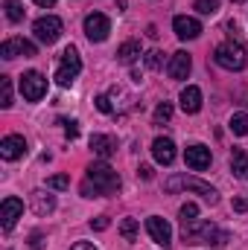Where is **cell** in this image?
<instances>
[{
    "mask_svg": "<svg viewBox=\"0 0 248 250\" xmlns=\"http://www.w3.org/2000/svg\"><path fill=\"white\" fill-rule=\"evenodd\" d=\"M181 239H184V245H213V248H222V245H228L231 236L225 230H219L216 224L193 218V221H181Z\"/></svg>",
    "mask_w": 248,
    "mask_h": 250,
    "instance_id": "obj_1",
    "label": "cell"
},
{
    "mask_svg": "<svg viewBox=\"0 0 248 250\" xmlns=\"http://www.w3.org/2000/svg\"><path fill=\"white\" fill-rule=\"evenodd\" d=\"M213 62L225 70H243L248 64V47L240 41H225L213 50Z\"/></svg>",
    "mask_w": 248,
    "mask_h": 250,
    "instance_id": "obj_2",
    "label": "cell"
},
{
    "mask_svg": "<svg viewBox=\"0 0 248 250\" xmlns=\"http://www.w3.org/2000/svg\"><path fill=\"white\" fill-rule=\"evenodd\" d=\"M88 181L97 187L99 195H114V192L120 189V175H117L105 160H99V163H91V166H88Z\"/></svg>",
    "mask_w": 248,
    "mask_h": 250,
    "instance_id": "obj_3",
    "label": "cell"
},
{
    "mask_svg": "<svg viewBox=\"0 0 248 250\" xmlns=\"http://www.w3.org/2000/svg\"><path fill=\"white\" fill-rule=\"evenodd\" d=\"M167 192H178V189H187V192H196V195H201L207 204H216L219 201V192L210 187V184H204V181H198V178H190V175H173L167 184H164Z\"/></svg>",
    "mask_w": 248,
    "mask_h": 250,
    "instance_id": "obj_4",
    "label": "cell"
},
{
    "mask_svg": "<svg viewBox=\"0 0 248 250\" xmlns=\"http://www.w3.org/2000/svg\"><path fill=\"white\" fill-rule=\"evenodd\" d=\"M82 73V59H79V50L76 47H67L62 53V62L56 67V82L62 84V87H70L73 82H76V76Z\"/></svg>",
    "mask_w": 248,
    "mask_h": 250,
    "instance_id": "obj_5",
    "label": "cell"
},
{
    "mask_svg": "<svg viewBox=\"0 0 248 250\" xmlns=\"http://www.w3.org/2000/svg\"><path fill=\"white\" fill-rule=\"evenodd\" d=\"M62 29H64V23L56 15H44V18H38V21L32 23V32H35V38H38L41 44H56V41L62 38Z\"/></svg>",
    "mask_w": 248,
    "mask_h": 250,
    "instance_id": "obj_6",
    "label": "cell"
},
{
    "mask_svg": "<svg viewBox=\"0 0 248 250\" xmlns=\"http://www.w3.org/2000/svg\"><path fill=\"white\" fill-rule=\"evenodd\" d=\"M21 93L26 102H41L44 93H47V79L38 73V70H29L21 76Z\"/></svg>",
    "mask_w": 248,
    "mask_h": 250,
    "instance_id": "obj_7",
    "label": "cell"
},
{
    "mask_svg": "<svg viewBox=\"0 0 248 250\" xmlns=\"http://www.w3.org/2000/svg\"><path fill=\"white\" fill-rule=\"evenodd\" d=\"M108 32H111V21L102 15V12H91L88 18H85V35L91 38V41H105L108 38Z\"/></svg>",
    "mask_w": 248,
    "mask_h": 250,
    "instance_id": "obj_8",
    "label": "cell"
},
{
    "mask_svg": "<svg viewBox=\"0 0 248 250\" xmlns=\"http://www.w3.org/2000/svg\"><path fill=\"white\" fill-rule=\"evenodd\" d=\"M38 50H35V44L32 41H26V38H9V41H3L0 44V56L6 59V62H12V59H18V56H24V59H32Z\"/></svg>",
    "mask_w": 248,
    "mask_h": 250,
    "instance_id": "obj_9",
    "label": "cell"
},
{
    "mask_svg": "<svg viewBox=\"0 0 248 250\" xmlns=\"http://www.w3.org/2000/svg\"><path fill=\"white\" fill-rule=\"evenodd\" d=\"M184 160H187V166H190L193 172H204V169L210 166V148L201 146V143H193V146H187Z\"/></svg>",
    "mask_w": 248,
    "mask_h": 250,
    "instance_id": "obj_10",
    "label": "cell"
},
{
    "mask_svg": "<svg viewBox=\"0 0 248 250\" xmlns=\"http://www.w3.org/2000/svg\"><path fill=\"white\" fill-rule=\"evenodd\" d=\"M21 215H24V201L21 198H6L0 204V224H3V230H12Z\"/></svg>",
    "mask_w": 248,
    "mask_h": 250,
    "instance_id": "obj_11",
    "label": "cell"
},
{
    "mask_svg": "<svg viewBox=\"0 0 248 250\" xmlns=\"http://www.w3.org/2000/svg\"><path fill=\"white\" fill-rule=\"evenodd\" d=\"M146 230H149V236H152V242H158L161 248H170V242H173V227L161 218V215H152V218H146Z\"/></svg>",
    "mask_w": 248,
    "mask_h": 250,
    "instance_id": "obj_12",
    "label": "cell"
},
{
    "mask_svg": "<svg viewBox=\"0 0 248 250\" xmlns=\"http://www.w3.org/2000/svg\"><path fill=\"white\" fill-rule=\"evenodd\" d=\"M24 154H26V140H24L21 134L3 137V143H0V157H3V160H18V157H24Z\"/></svg>",
    "mask_w": 248,
    "mask_h": 250,
    "instance_id": "obj_13",
    "label": "cell"
},
{
    "mask_svg": "<svg viewBox=\"0 0 248 250\" xmlns=\"http://www.w3.org/2000/svg\"><path fill=\"white\" fill-rule=\"evenodd\" d=\"M173 29H175V35H178L181 41H193V38L201 35V23H198L196 18H187V15H175Z\"/></svg>",
    "mask_w": 248,
    "mask_h": 250,
    "instance_id": "obj_14",
    "label": "cell"
},
{
    "mask_svg": "<svg viewBox=\"0 0 248 250\" xmlns=\"http://www.w3.org/2000/svg\"><path fill=\"white\" fill-rule=\"evenodd\" d=\"M190 70H193V59H190V53H184V50L173 53V59H170V64H167L170 79H187Z\"/></svg>",
    "mask_w": 248,
    "mask_h": 250,
    "instance_id": "obj_15",
    "label": "cell"
},
{
    "mask_svg": "<svg viewBox=\"0 0 248 250\" xmlns=\"http://www.w3.org/2000/svg\"><path fill=\"white\" fill-rule=\"evenodd\" d=\"M152 157H155L161 166H170V163L175 160V143H173L170 137H158V140L152 143Z\"/></svg>",
    "mask_w": 248,
    "mask_h": 250,
    "instance_id": "obj_16",
    "label": "cell"
},
{
    "mask_svg": "<svg viewBox=\"0 0 248 250\" xmlns=\"http://www.w3.org/2000/svg\"><path fill=\"white\" fill-rule=\"evenodd\" d=\"M91 151H94L97 157L108 160V157L117 151V143H114V137H108V134H94V137H91Z\"/></svg>",
    "mask_w": 248,
    "mask_h": 250,
    "instance_id": "obj_17",
    "label": "cell"
},
{
    "mask_svg": "<svg viewBox=\"0 0 248 250\" xmlns=\"http://www.w3.org/2000/svg\"><path fill=\"white\" fill-rule=\"evenodd\" d=\"M181 111L184 114H198L201 111V90L196 84H187L181 90Z\"/></svg>",
    "mask_w": 248,
    "mask_h": 250,
    "instance_id": "obj_18",
    "label": "cell"
},
{
    "mask_svg": "<svg viewBox=\"0 0 248 250\" xmlns=\"http://www.w3.org/2000/svg\"><path fill=\"white\" fill-rule=\"evenodd\" d=\"M231 172H234V178L248 181V151L246 148H234V154H231Z\"/></svg>",
    "mask_w": 248,
    "mask_h": 250,
    "instance_id": "obj_19",
    "label": "cell"
},
{
    "mask_svg": "<svg viewBox=\"0 0 248 250\" xmlns=\"http://www.w3.org/2000/svg\"><path fill=\"white\" fill-rule=\"evenodd\" d=\"M32 209H35V215H50L56 209V198L47 192H32Z\"/></svg>",
    "mask_w": 248,
    "mask_h": 250,
    "instance_id": "obj_20",
    "label": "cell"
},
{
    "mask_svg": "<svg viewBox=\"0 0 248 250\" xmlns=\"http://www.w3.org/2000/svg\"><path fill=\"white\" fill-rule=\"evenodd\" d=\"M137 56H140V41H125V44H120V50H117V62L120 64H134Z\"/></svg>",
    "mask_w": 248,
    "mask_h": 250,
    "instance_id": "obj_21",
    "label": "cell"
},
{
    "mask_svg": "<svg viewBox=\"0 0 248 250\" xmlns=\"http://www.w3.org/2000/svg\"><path fill=\"white\" fill-rule=\"evenodd\" d=\"M3 9H6V18H9L12 23H21V21H24V15H26V9H24V3H21V0H6V3H3Z\"/></svg>",
    "mask_w": 248,
    "mask_h": 250,
    "instance_id": "obj_22",
    "label": "cell"
},
{
    "mask_svg": "<svg viewBox=\"0 0 248 250\" xmlns=\"http://www.w3.org/2000/svg\"><path fill=\"white\" fill-rule=\"evenodd\" d=\"M120 236L125 242H134L137 239V218H123L120 221Z\"/></svg>",
    "mask_w": 248,
    "mask_h": 250,
    "instance_id": "obj_23",
    "label": "cell"
},
{
    "mask_svg": "<svg viewBox=\"0 0 248 250\" xmlns=\"http://www.w3.org/2000/svg\"><path fill=\"white\" fill-rule=\"evenodd\" d=\"M0 105L3 108L12 105V79L9 76H0Z\"/></svg>",
    "mask_w": 248,
    "mask_h": 250,
    "instance_id": "obj_24",
    "label": "cell"
},
{
    "mask_svg": "<svg viewBox=\"0 0 248 250\" xmlns=\"http://www.w3.org/2000/svg\"><path fill=\"white\" fill-rule=\"evenodd\" d=\"M231 131H234L237 137H246L248 134V114H234V117H231Z\"/></svg>",
    "mask_w": 248,
    "mask_h": 250,
    "instance_id": "obj_25",
    "label": "cell"
},
{
    "mask_svg": "<svg viewBox=\"0 0 248 250\" xmlns=\"http://www.w3.org/2000/svg\"><path fill=\"white\" fill-rule=\"evenodd\" d=\"M193 9H196L198 15H216V12H219V0H196Z\"/></svg>",
    "mask_w": 248,
    "mask_h": 250,
    "instance_id": "obj_26",
    "label": "cell"
},
{
    "mask_svg": "<svg viewBox=\"0 0 248 250\" xmlns=\"http://www.w3.org/2000/svg\"><path fill=\"white\" fill-rule=\"evenodd\" d=\"M173 117V105L170 102H161L158 108H155V123H167Z\"/></svg>",
    "mask_w": 248,
    "mask_h": 250,
    "instance_id": "obj_27",
    "label": "cell"
},
{
    "mask_svg": "<svg viewBox=\"0 0 248 250\" xmlns=\"http://www.w3.org/2000/svg\"><path fill=\"white\" fill-rule=\"evenodd\" d=\"M146 67H152V70H161V67H164V53H161V50H152V53H146Z\"/></svg>",
    "mask_w": 248,
    "mask_h": 250,
    "instance_id": "obj_28",
    "label": "cell"
},
{
    "mask_svg": "<svg viewBox=\"0 0 248 250\" xmlns=\"http://www.w3.org/2000/svg\"><path fill=\"white\" fill-rule=\"evenodd\" d=\"M70 187V178L67 175H53V178H47V189H67Z\"/></svg>",
    "mask_w": 248,
    "mask_h": 250,
    "instance_id": "obj_29",
    "label": "cell"
},
{
    "mask_svg": "<svg viewBox=\"0 0 248 250\" xmlns=\"http://www.w3.org/2000/svg\"><path fill=\"white\" fill-rule=\"evenodd\" d=\"M196 215H198V207H196L193 201H187L184 207H181V221H193Z\"/></svg>",
    "mask_w": 248,
    "mask_h": 250,
    "instance_id": "obj_30",
    "label": "cell"
},
{
    "mask_svg": "<svg viewBox=\"0 0 248 250\" xmlns=\"http://www.w3.org/2000/svg\"><path fill=\"white\" fill-rule=\"evenodd\" d=\"M94 102H97V111H102V114H114V105H111L108 96H97Z\"/></svg>",
    "mask_w": 248,
    "mask_h": 250,
    "instance_id": "obj_31",
    "label": "cell"
},
{
    "mask_svg": "<svg viewBox=\"0 0 248 250\" xmlns=\"http://www.w3.org/2000/svg\"><path fill=\"white\" fill-rule=\"evenodd\" d=\"M62 125H64V134H67V140H76V137H79V125L73 123V120H62Z\"/></svg>",
    "mask_w": 248,
    "mask_h": 250,
    "instance_id": "obj_32",
    "label": "cell"
},
{
    "mask_svg": "<svg viewBox=\"0 0 248 250\" xmlns=\"http://www.w3.org/2000/svg\"><path fill=\"white\" fill-rule=\"evenodd\" d=\"M82 195H85V198H99V192H97V187H94L91 181L82 184Z\"/></svg>",
    "mask_w": 248,
    "mask_h": 250,
    "instance_id": "obj_33",
    "label": "cell"
},
{
    "mask_svg": "<svg viewBox=\"0 0 248 250\" xmlns=\"http://www.w3.org/2000/svg\"><path fill=\"white\" fill-rule=\"evenodd\" d=\"M108 224H111V221H108V215H99V218H94V221H91V227H94V230H108Z\"/></svg>",
    "mask_w": 248,
    "mask_h": 250,
    "instance_id": "obj_34",
    "label": "cell"
},
{
    "mask_svg": "<svg viewBox=\"0 0 248 250\" xmlns=\"http://www.w3.org/2000/svg\"><path fill=\"white\" fill-rule=\"evenodd\" d=\"M231 207H234V212H248V195L246 198H234Z\"/></svg>",
    "mask_w": 248,
    "mask_h": 250,
    "instance_id": "obj_35",
    "label": "cell"
},
{
    "mask_svg": "<svg viewBox=\"0 0 248 250\" xmlns=\"http://www.w3.org/2000/svg\"><path fill=\"white\" fill-rule=\"evenodd\" d=\"M137 178H143V181H152V166H140V169H137Z\"/></svg>",
    "mask_w": 248,
    "mask_h": 250,
    "instance_id": "obj_36",
    "label": "cell"
},
{
    "mask_svg": "<svg viewBox=\"0 0 248 250\" xmlns=\"http://www.w3.org/2000/svg\"><path fill=\"white\" fill-rule=\"evenodd\" d=\"M70 250H97V248H94L91 242H76V245H73Z\"/></svg>",
    "mask_w": 248,
    "mask_h": 250,
    "instance_id": "obj_37",
    "label": "cell"
},
{
    "mask_svg": "<svg viewBox=\"0 0 248 250\" xmlns=\"http://www.w3.org/2000/svg\"><path fill=\"white\" fill-rule=\"evenodd\" d=\"M32 250H41V236L38 233H32Z\"/></svg>",
    "mask_w": 248,
    "mask_h": 250,
    "instance_id": "obj_38",
    "label": "cell"
},
{
    "mask_svg": "<svg viewBox=\"0 0 248 250\" xmlns=\"http://www.w3.org/2000/svg\"><path fill=\"white\" fill-rule=\"evenodd\" d=\"M32 3H38V6H44V9H47V6H53L56 0H32Z\"/></svg>",
    "mask_w": 248,
    "mask_h": 250,
    "instance_id": "obj_39",
    "label": "cell"
},
{
    "mask_svg": "<svg viewBox=\"0 0 248 250\" xmlns=\"http://www.w3.org/2000/svg\"><path fill=\"white\" fill-rule=\"evenodd\" d=\"M234 3H243V0H234Z\"/></svg>",
    "mask_w": 248,
    "mask_h": 250,
    "instance_id": "obj_40",
    "label": "cell"
}]
</instances>
